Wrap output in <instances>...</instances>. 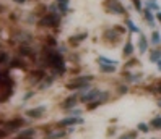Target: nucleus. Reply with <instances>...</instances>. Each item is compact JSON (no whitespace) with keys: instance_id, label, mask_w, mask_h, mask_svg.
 Instances as JSON below:
<instances>
[{"instance_id":"nucleus-1","label":"nucleus","mask_w":161,"mask_h":139,"mask_svg":"<svg viewBox=\"0 0 161 139\" xmlns=\"http://www.w3.org/2000/svg\"><path fill=\"white\" fill-rule=\"evenodd\" d=\"M49 61H50V65L57 70L59 73H64V70H65V68H64L62 55H59V53H55V52H49Z\"/></svg>"},{"instance_id":"nucleus-2","label":"nucleus","mask_w":161,"mask_h":139,"mask_svg":"<svg viewBox=\"0 0 161 139\" xmlns=\"http://www.w3.org/2000/svg\"><path fill=\"white\" fill-rule=\"evenodd\" d=\"M44 112H46V107H37V108H33V110H28V112H26V115L31 117V118H39Z\"/></svg>"},{"instance_id":"nucleus-3","label":"nucleus","mask_w":161,"mask_h":139,"mask_svg":"<svg viewBox=\"0 0 161 139\" xmlns=\"http://www.w3.org/2000/svg\"><path fill=\"white\" fill-rule=\"evenodd\" d=\"M99 95H101V94H99V91L98 89H93V91H90L88 94L83 95L82 100H83V102H90V100H93L95 97H99Z\"/></svg>"},{"instance_id":"nucleus-4","label":"nucleus","mask_w":161,"mask_h":139,"mask_svg":"<svg viewBox=\"0 0 161 139\" xmlns=\"http://www.w3.org/2000/svg\"><path fill=\"white\" fill-rule=\"evenodd\" d=\"M109 5H111V10H114L116 13H124V7H122L117 0H111V3Z\"/></svg>"},{"instance_id":"nucleus-5","label":"nucleus","mask_w":161,"mask_h":139,"mask_svg":"<svg viewBox=\"0 0 161 139\" xmlns=\"http://www.w3.org/2000/svg\"><path fill=\"white\" fill-rule=\"evenodd\" d=\"M77 123H83L82 118H68V120H62L60 125L62 126H70V125H77Z\"/></svg>"},{"instance_id":"nucleus-6","label":"nucleus","mask_w":161,"mask_h":139,"mask_svg":"<svg viewBox=\"0 0 161 139\" xmlns=\"http://www.w3.org/2000/svg\"><path fill=\"white\" fill-rule=\"evenodd\" d=\"M146 47H148V44H146V39H145L143 34H140V41H138V49H140V53L146 52Z\"/></svg>"},{"instance_id":"nucleus-7","label":"nucleus","mask_w":161,"mask_h":139,"mask_svg":"<svg viewBox=\"0 0 161 139\" xmlns=\"http://www.w3.org/2000/svg\"><path fill=\"white\" fill-rule=\"evenodd\" d=\"M75 102H77V95H70V97L67 99L65 102H64V107H65V108H70V107L73 105Z\"/></svg>"},{"instance_id":"nucleus-8","label":"nucleus","mask_w":161,"mask_h":139,"mask_svg":"<svg viewBox=\"0 0 161 139\" xmlns=\"http://www.w3.org/2000/svg\"><path fill=\"white\" fill-rule=\"evenodd\" d=\"M132 52H133V45L130 44V42H127V44H125V47H124V55H125V57H130V55H132Z\"/></svg>"},{"instance_id":"nucleus-9","label":"nucleus","mask_w":161,"mask_h":139,"mask_svg":"<svg viewBox=\"0 0 161 139\" xmlns=\"http://www.w3.org/2000/svg\"><path fill=\"white\" fill-rule=\"evenodd\" d=\"M160 58H161V52H160V50H153V52L150 53V60H151V61H160Z\"/></svg>"},{"instance_id":"nucleus-10","label":"nucleus","mask_w":161,"mask_h":139,"mask_svg":"<svg viewBox=\"0 0 161 139\" xmlns=\"http://www.w3.org/2000/svg\"><path fill=\"white\" fill-rule=\"evenodd\" d=\"M99 70H101L103 73H112V71L116 70V66H112V65H101V66H99Z\"/></svg>"},{"instance_id":"nucleus-11","label":"nucleus","mask_w":161,"mask_h":139,"mask_svg":"<svg viewBox=\"0 0 161 139\" xmlns=\"http://www.w3.org/2000/svg\"><path fill=\"white\" fill-rule=\"evenodd\" d=\"M151 42H153V44H160V42H161V36H160L158 31H153V33H151Z\"/></svg>"},{"instance_id":"nucleus-12","label":"nucleus","mask_w":161,"mask_h":139,"mask_svg":"<svg viewBox=\"0 0 161 139\" xmlns=\"http://www.w3.org/2000/svg\"><path fill=\"white\" fill-rule=\"evenodd\" d=\"M151 126L153 128H160L161 129V117H156V118L151 120Z\"/></svg>"},{"instance_id":"nucleus-13","label":"nucleus","mask_w":161,"mask_h":139,"mask_svg":"<svg viewBox=\"0 0 161 139\" xmlns=\"http://www.w3.org/2000/svg\"><path fill=\"white\" fill-rule=\"evenodd\" d=\"M57 2H59V8L62 12H65L67 7H68V0H57Z\"/></svg>"},{"instance_id":"nucleus-14","label":"nucleus","mask_w":161,"mask_h":139,"mask_svg":"<svg viewBox=\"0 0 161 139\" xmlns=\"http://www.w3.org/2000/svg\"><path fill=\"white\" fill-rule=\"evenodd\" d=\"M127 26H129V29H130L132 33H140V31H138V28H137V26L133 25V23H132V21H130V20L127 21Z\"/></svg>"},{"instance_id":"nucleus-15","label":"nucleus","mask_w":161,"mask_h":139,"mask_svg":"<svg viewBox=\"0 0 161 139\" xmlns=\"http://www.w3.org/2000/svg\"><path fill=\"white\" fill-rule=\"evenodd\" d=\"M34 134V129H26L25 133H21V139H25V138H29V136H33Z\"/></svg>"},{"instance_id":"nucleus-16","label":"nucleus","mask_w":161,"mask_h":139,"mask_svg":"<svg viewBox=\"0 0 161 139\" xmlns=\"http://www.w3.org/2000/svg\"><path fill=\"white\" fill-rule=\"evenodd\" d=\"M135 133H129V134H124V136H120L119 139H135Z\"/></svg>"},{"instance_id":"nucleus-17","label":"nucleus","mask_w":161,"mask_h":139,"mask_svg":"<svg viewBox=\"0 0 161 139\" xmlns=\"http://www.w3.org/2000/svg\"><path fill=\"white\" fill-rule=\"evenodd\" d=\"M138 129H140L142 133H148V126H146V125H143V123H140V125H138Z\"/></svg>"},{"instance_id":"nucleus-18","label":"nucleus","mask_w":161,"mask_h":139,"mask_svg":"<svg viewBox=\"0 0 161 139\" xmlns=\"http://www.w3.org/2000/svg\"><path fill=\"white\" fill-rule=\"evenodd\" d=\"M133 3H135V8L140 12V8H142V3H140V0H133Z\"/></svg>"},{"instance_id":"nucleus-19","label":"nucleus","mask_w":161,"mask_h":139,"mask_svg":"<svg viewBox=\"0 0 161 139\" xmlns=\"http://www.w3.org/2000/svg\"><path fill=\"white\" fill-rule=\"evenodd\" d=\"M148 7H150V8H153V10H158V5H156V3H153V2H150Z\"/></svg>"},{"instance_id":"nucleus-20","label":"nucleus","mask_w":161,"mask_h":139,"mask_svg":"<svg viewBox=\"0 0 161 139\" xmlns=\"http://www.w3.org/2000/svg\"><path fill=\"white\" fill-rule=\"evenodd\" d=\"M15 2H17V3H25L26 0H15Z\"/></svg>"},{"instance_id":"nucleus-21","label":"nucleus","mask_w":161,"mask_h":139,"mask_svg":"<svg viewBox=\"0 0 161 139\" xmlns=\"http://www.w3.org/2000/svg\"><path fill=\"white\" fill-rule=\"evenodd\" d=\"M158 70L161 71V61H158Z\"/></svg>"},{"instance_id":"nucleus-22","label":"nucleus","mask_w":161,"mask_h":139,"mask_svg":"<svg viewBox=\"0 0 161 139\" xmlns=\"http://www.w3.org/2000/svg\"><path fill=\"white\" fill-rule=\"evenodd\" d=\"M158 20H160V21H161V13H158Z\"/></svg>"},{"instance_id":"nucleus-23","label":"nucleus","mask_w":161,"mask_h":139,"mask_svg":"<svg viewBox=\"0 0 161 139\" xmlns=\"http://www.w3.org/2000/svg\"><path fill=\"white\" fill-rule=\"evenodd\" d=\"M151 2H153V0H151Z\"/></svg>"}]
</instances>
